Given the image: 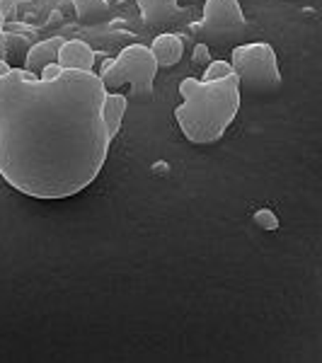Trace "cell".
Returning <instances> with one entry per match:
<instances>
[{"instance_id":"2e32d148","label":"cell","mask_w":322,"mask_h":363,"mask_svg":"<svg viewBox=\"0 0 322 363\" xmlns=\"http://www.w3.org/2000/svg\"><path fill=\"white\" fill-rule=\"evenodd\" d=\"M15 10H17V3H13V0H0V13H3L5 20L15 17Z\"/></svg>"},{"instance_id":"8992f818","label":"cell","mask_w":322,"mask_h":363,"mask_svg":"<svg viewBox=\"0 0 322 363\" xmlns=\"http://www.w3.org/2000/svg\"><path fill=\"white\" fill-rule=\"evenodd\" d=\"M56 63L63 70H85V73H90L92 66H95V51L80 39H66L61 44V49H58Z\"/></svg>"},{"instance_id":"277c9868","label":"cell","mask_w":322,"mask_h":363,"mask_svg":"<svg viewBox=\"0 0 322 363\" xmlns=\"http://www.w3.org/2000/svg\"><path fill=\"white\" fill-rule=\"evenodd\" d=\"M233 75L238 80L240 95H274L281 87V70L274 49L267 42L240 44L231 56Z\"/></svg>"},{"instance_id":"9c48e42d","label":"cell","mask_w":322,"mask_h":363,"mask_svg":"<svg viewBox=\"0 0 322 363\" xmlns=\"http://www.w3.org/2000/svg\"><path fill=\"white\" fill-rule=\"evenodd\" d=\"M150 54L155 56L157 68H172L182 61L184 54V42L177 34H160V37L153 39V46H150Z\"/></svg>"},{"instance_id":"5bb4252c","label":"cell","mask_w":322,"mask_h":363,"mask_svg":"<svg viewBox=\"0 0 322 363\" xmlns=\"http://www.w3.org/2000/svg\"><path fill=\"white\" fill-rule=\"evenodd\" d=\"M191 61L196 63V66H204L206 68L209 63H211V49H209V44L206 42H199L194 46V54H191Z\"/></svg>"},{"instance_id":"52a82bcc","label":"cell","mask_w":322,"mask_h":363,"mask_svg":"<svg viewBox=\"0 0 322 363\" xmlns=\"http://www.w3.org/2000/svg\"><path fill=\"white\" fill-rule=\"evenodd\" d=\"M138 10L145 25L153 27H165L187 15V10L179 8L177 0H138Z\"/></svg>"},{"instance_id":"4fadbf2b","label":"cell","mask_w":322,"mask_h":363,"mask_svg":"<svg viewBox=\"0 0 322 363\" xmlns=\"http://www.w3.org/2000/svg\"><path fill=\"white\" fill-rule=\"evenodd\" d=\"M252 220H255V225L260 228V230H265V233L279 230V218H277V213H274L272 208H260V211H255Z\"/></svg>"},{"instance_id":"d6986e66","label":"cell","mask_w":322,"mask_h":363,"mask_svg":"<svg viewBox=\"0 0 322 363\" xmlns=\"http://www.w3.org/2000/svg\"><path fill=\"white\" fill-rule=\"evenodd\" d=\"M13 3H29V0H13Z\"/></svg>"},{"instance_id":"5b68a950","label":"cell","mask_w":322,"mask_h":363,"mask_svg":"<svg viewBox=\"0 0 322 363\" xmlns=\"http://www.w3.org/2000/svg\"><path fill=\"white\" fill-rule=\"evenodd\" d=\"M201 37L216 44L238 42L248 32V20L238 0H206L201 17Z\"/></svg>"},{"instance_id":"ba28073f","label":"cell","mask_w":322,"mask_h":363,"mask_svg":"<svg viewBox=\"0 0 322 363\" xmlns=\"http://www.w3.org/2000/svg\"><path fill=\"white\" fill-rule=\"evenodd\" d=\"M63 42H66L63 37H51V39H44V42L34 44L32 49L27 51V56H25V70H27V73L39 75L46 66H49V63H56L58 49H61Z\"/></svg>"},{"instance_id":"8fae6325","label":"cell","mask_w":322,"mask_h":363,"mask_svg":"<svg viewBox=\"0 0 322 363\" xmlns=\"http://www.w3.org/2000/svg\"><path fill=\"white\" fill-rule=\"evenodd\" d=\"M70 3H73L80 22H99L104 15H109L107 0H70Z\"/></svg>"},{"instance_id":"3957f363","label":"cell","mask_w":322,"mask_h":363,"mask_svg":"<svg viewBox=\"0 0 322 363\" xmlns=\"http://www.w3.org/2000/svg\"><path fill=\"white\" fill-rule=\"evenodd\" d=\"M157 63L150 54L148 46L131 44L121 51L114 61H107L99 70V83L104 90H116L121 85H128V97L136 102H150L153 99V83H155Z\"/></svg>"},{"instance_id":"30bf717a","label":"cell","mask_w":322,"mask_h":363,"mask_svg":"<svg viewBox=\"0 0 322 363\" xmlns=\"http://www.w3.org/2000/svg\"><path fill=\"white\" fill-rule=\"evenodd\" d=\"M126 107H128V97L121 95V92H107L104 95V102H102V121H104V128H107L109 138H114L121 128V121H124V114H126Z\"/></svg>"},{"instance_id":"ac0fdd59","label":"cell","mask_w":322,"mask_h":363,"mask_svg":"<svg viewBox=\"0 0 322 363\" xmlns=\"http://www.w3.org/2000/svg\"><path fill=\"white\" fill-rule=\"evenodd\" d=\"M3 29H5V17L0 13V37H3Z\"/></svg>"},{"instance_id":"7a4b0ae2","label":"cell","mask_w":322,"mask_h":363,"mask_svg":"<svg viewBox=\"0 0 322 363\" xmlns=\"http://www.w3.org/2000/svg\"><path fill=\"white\" fill-rule=\"evenodd\" d=\"M182 104L174 109L179 131L194 145H211L226 136L240 109V87L235 75L216 83L184 78L179 83Z\"/></svg>"},{"instance_id":"6da1fadb","label":"cell","mask_w":322,"mask_h":363,"mask_svg":"<svg viewBox=\"0 0 322 363\" xmlns=\"http://www.w3.org/2000/svg\"><path fill=\"white\" fill-rule=\"evenodd\" d=\"M107 90L95 73L54 80L8 68L0 75V177L20 194L58 201L92 184L109 155Z\"/></svg>"},{"instance_id":"e0dca14e","label":"cell","mask_w":322,"mask_h":363,"mask_svg":"<svg viewBox=\"0 0 322 363\" xmlns=\"http://www.w3.org/2000/svg\"><path fill=\"white\" fill-rule=\"evenodd\" d=\"M8 68H10V66H8V61H3V58H0V75H3Z\"/></svg>"},{"instance_id":"9a60e30c","label":"cell","mask_w":322,"mask_h":363,"mask_svg":"<svg viewBox=\"0 0 322 363\" xmlns=\"http://www.w3.org/2000/svg\"><path fill=\"white\" fill-rule=\"evenodd\" d=\"M61 66H58V63H49V66H46L42 73H39V78H44V80H54L56 75H61Z\"/></svg>"},{"instance_id":"7c38bea8","label":"cell","mask_w":322,"mask_h":363,"mask_svg":"<svg viewBox=\"0 0 322 363\" xmlns=\"http://www.w3.org/2000/svg\"><path fill=\"white\" fill-rule=\"evenodd\" d=\"M228 75H233L231 61H213V58H211V63L206 66V70H204L201 80L204 83H216V80H223Z\"/></svg>"}]
</instances>
